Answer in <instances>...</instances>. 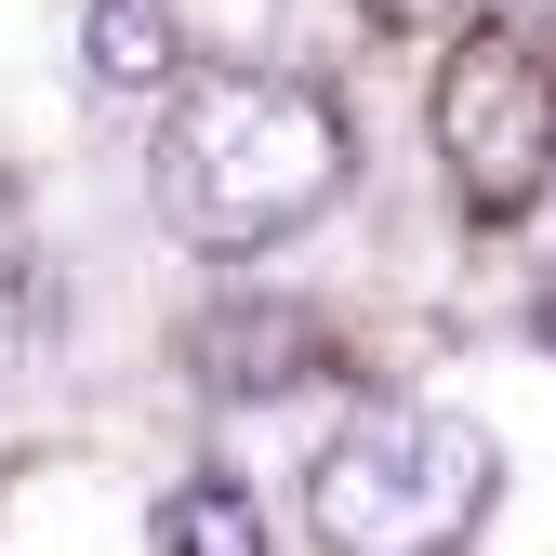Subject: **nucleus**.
Listing matches in <instances>:
<instances>
[{
  "mask_svg": "<svg viewBox=\"0 0 556 556\" xmlns=\"http://www.w3.org/2000/svg\"><path fill=\"white\" fill-rule=\"evenodd\" d=\"M344 173H358V147H344L331 93H305V80H199L160 119V213L199 252L305 239L344 199Z\"/></svg>",
  "mask_w": 556,
  "mask_h": 556,
  "instance_id": "obj_1",
  "label": "nucleus"
},
{
  "mask_svg": "<svg viewBox=\"0 0 556 556\" xmlns=\"http://www.w3.org/2000/svg\"><path fill=\"white\" fill-rule=\"evenodd\" d=\"M504 491V451L464 425V410L425 397H384L358 410L318 464H305V530L331 556H451Z\"/></svg>",
  "mask_w": 556,
  "mask_h": 556,
  "instance_id": "obj_2",
  "label": "nucleus"
},
{
  "mask_svg": "<svg viewBox=\"0 0 556 556\" xmlns=\"http://www.w3.org/2000/svg\"><path fill=\"white\" fill-rule=\"evenodd\" d=\"M438 160H451L477 226L543 213V186H556V66H543V40L464 27V53L438 66Z\"/></svg>",
  "mask_w": 556,
  "mask_h": 556,
  "instance_id": "obj_3",
  "label": "nucleus"
},
{
  "mask_svg": "<svg viewBox=\"0 0 556 556\" xmlns=\"http://www.w3.org/2000/svg\"><path fill=\"white\" fill-rule=\"evenodd\" d=\"M80 53H93L106 93H173V66H186V14H173V0H93V14H80Z\"/></svg>",
  "mask_w": 556,
  "mask_h": 556,
  "instance_id": "obj_4",
  "label": "nucleus"
},
{
  "mask_svg": "<svg viewBox=\"0 0 556 556\" xmlns=\"http://www.w3.org/2000/svg\"><path fill=\"white\" fill-rule=\"evenodd\" d=\"M199 371L213 384H292L305 371V305H213L199 318Z\"/></svg>",
  "mask_w": 556,
  "mask_h": 556,
  "instance_id": "obj_5",
  "label": "nucleus"
},
{
  "mask_svg": "<svg viewBox=\"0 0 556 556\" xmlns=\"http://www.w3.org/2000/svg\"><path fill=\"white\" fill-rule=\"evenodd\" d=\"M160 556H265V504L239 491V477H186V491H160Z\"/></svg>",
  "mask_w": 556,
  "mask_h": 556,
  "instance_id": "obj_6",
  "label": "nucleus"
},
{
  "mask_svg": "<svg viewBox=\"0 0 556 556\" xmlns=\"http://www.w3.org/2000/svg\"><path fill=\"white\" fill-rule=\"evenodd\" d=\"M384 14H397V27H438V14H464V0H384Z\"/></svg>",
  "mask_w": 556,
  "mask_h": 556,
  "instance_id": "obj_7",
  "label": "nucleus"
},
{
  "mask_svg": "<svg viewBox=\"0 0 556 556\" xmlns=\"http://www.w3.org/2000/svg\"><path fill=\"white\" fill-rule=\"evenodd\" d=\"M543 344H556V278H543Z\"/></svg>",
  "mask_w": 556,
  "mask_h": 556,
  "instance_id": "obj_8",
  "label": "nucleus"
},
{
  "mask_svg": "<svg viewBox=\"0 0 556 556\" xmlns=\"http://www.w3.org/2000/svg\"><path fill=\"white\" fill-rule=\"evenodd\" d=\"M543 14H556V0H543Z\"/></svg>",
  "mask_w": 556,
  "mask_h": 556,
  "instance_id": "obj_9",
  "label": "nucleus"
}]
</instances>
